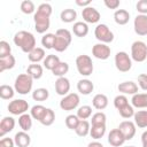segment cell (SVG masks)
Listing matches in <instances>:
<instances>
[{
    "mask_svg": "<svg viewBox=\"0 0 147 147\" xmlns=\"http://www.w3.org/2000/svg\"><path fill=\"white\" fill-rule=\"evenodd\" d=\"M107 122V116L103 111H98L92 115L91 125H105Z\"/></svg>",
    "mask_w": 147,
    "mask_h": 147,
    "instance_id": "40",
    "label": "cell"
},
{
    "mask_svg": "<svg viewBox=\"0 0 147 147\" xmlns=\"http://www.w3.org/2000/svg\"><path fill=\"white\" fill-rule=\"evenodd\" d=\"M82 17H83V22L85 23H90V24H94L98 23L101 18V15L99 13V10L92 6H88L86 8H83L82 10Z\"/></svg>",
    "mask_w": 147,
    "mask_h": 147,
    "instance_id": "11",
    "label": "cell"
},
{
    "mask_svg": "<svg viewBox=\"0 0 147 147\" xmlns=\"http://www.w3.org/2000/svg\"><path fill=\"white\" fill-rule=\"evenodd\" d=\"M53 8L49 3L44 2L40 3L37 8V11L33 14V21H34V29L38 33H45L51 25V15H52Z\"/></svg>",
    "mask_w": 147,
    "mask_h": 147,
    "instance_id": "1",
    "label": "cell"
},
{
    "mask_svg": "<svg viewBox=\"0 0 147 147\" xmlns=\"http://www.w3.org/2000/svg\"><path fill=\"white\" fill-rule=\"evenodd\" d=\"M26 74L30 75L33 79H40L44 74V68H42V65H40L38 63H32L28 67Z\"/></svg>",
    "mask_w": 147,
    "mask_h": 147,
    "instance_id": "27",
    "label": "cell"
},
{
    "mask_svg": "<svg viewBox=\"0 0 147 147\" xmlns=\"http://www.w3.org/2000/svg\"><path fill=\"white\" fill-rule=\"evenodd\" d=\"M18 125L22 129V131L28 132L32 127V116L28 113L18 116Z\"/></svg>",
    "mask_w": 147,
    "mask_h": 147,
    "instance_id": "30",
    "label": "cell"
},
{
    "mask_svg": "<svg viewBox=\"0 0 147 147\" xmlns=\"http://www.w3.org/2000/svg\"><path fill=\"white\" fill-rule=\"evenodd\" d=\"M70 91V80L67 77H59L55 82V92L59 95H67Z\"/></svg>",
    "mask_w": 147,
    "mask_h": 147,
    "instance_id": "17",
    "label": "cell"
},
{
    "mask_svg": "<svg viewBox=\"0 0 147 147\" xmlns=\"http://www.w3.org/2000/svg\"><path fill=\"white\" fill-rule=\"evenodd\" d=\"M76 5L79 6V7H83V8H86L88 6H91V0H86V1H82V0H77L76 1Z\"/></svg>",
    "mask_w": 147,
    "mask_h": 147,
    "instance_id": "51",
    "label": "cell"
},
{
    "mask_svg": "<svg viewBox=\"0 0 147 147\" xmlns=\"http://www.w3.org/2000/svg\"><path fill=\"white\" fill-rule=\"evenodd\" d=\"M94 36L102 44H110L114 40V33L107 24H98L94 29Z\"/></svg>",
    "mask_w": 147,
    "mask_h": 147,
    "instance_id": "8",
    "label": "cell"
},
{
    "mask_svg": "<svg viewBox=\"0 0 147 147\" xmlns=\"http://www.w3.org/2000/svg\"><path fill=\"white\" fill-rule=\"evenodd\" d=\"M10 54H11L10 45L7 41L1 40L0 41V57H6V56H8Z\"/></svg>",
    "mask_w": 147,
    "mask_h": 147,
    "instance_id": "46",
    "label": "cell"
},
{
    "mask_svg": "<svg viewBox=\"0 0 147 147\" xmlns=\"http://www.w3.org/2000/svg\"><path fill=\"white\" fill-rule=\"evenodd\" d=\"M115 67L121 72H127L132 68V59L126 52H117L115 55Z\"/></svg>",
    "mask_w": 147,
    "mask_h": 147,
    "instance_id": "7",
    "label": "cell"
},
{
    "mask_svg": "<svg viewBox=\"0 0 147 147\" xmlns=\"http://www.w3.org/2000/svg\"><path fill=\"white\" fill-rule=\"evenodd\" d=\"M13 40H14V44L22 49V52L28 53V54L37 47L36 46V38H34V36L31 32L25 31V30L16 32L14 38H13Z\"/></svg>",
    "mask_w": 147,
    "mask_h": 147,
    "instance_id": "2",
    "label": "cell"
},
{
    "mask_svg": "<svg viewBox=\"0 0 147 147\" xmlns=\"http://www.w3.org/2000/svg\"><path fill=\"white\" fill-rule=\"evenodd\" d=\"M49 96V92L47 88L45 87H39V88H36L33 92H32V99L34 101H46Z\"/></svg>",
    "mask_w": 147,
    "mask_h": 147,
    "instance_id": "36",
    "label": "cell"
},
{
    "mask_svg": "<svg viewBox=\"0 0 147 147\" xmlns=\"http://www.w3.org/2000/svg\"><path fill=\"white\" fill-rule=\"evenodd\" d=\"M105 134H106V124H105V125H91L90 136H91L94 140L101 139Z\"/></svg>",
    "mask_w": 147,
    "mask_h": 147,
    "instance_id": "34",
    "label": "cell"
},
{
    "mask_svg": "<svg viewBox=\"0 0 147 147\" xmlns=\"http://www.w3.org/2000/svg\"><path fill=\"white\" fill-rule=\"evenodd\" d=\"M103 3L108 9H117L121 5L119 0H105Z\"/></svg>",
    "mask_w": 147,
    "mask_h": 147,
    "instance_id": "49",
    "label": "cell"
},
{
    "mask_svg": "<svg viewBox=\"0 0 147 147\" xmlns=\"http://www.w3.org/2000/svg\"><path fill=\"white\" fill-rule=\"evenodd\" d=\"M127 103H129V99H127L126 95H124V94H118V95H116L115 99H114V106H115V108H116L117 110H119L121 108H123V107L126 106Z\"/></svg>",
    "mask_w": 147,
    "mask_h": 147,
    "instance_id": "45",
    "label": "cell"
},
{
    "mask_svg": "<svg viewBox=\"0 0 147 147\" xmlns=\"http://www.w3.org/2000/svg\"><path fill=\"white\" fill-rule=\"evenodd\" d=\"M72 33L76 36V37H79V38H84L87 36L88 33V25L87 23L85 22H75L74 23V26H72Z\"/></svg>",
    "mask_w": 147,
    "mask_h": 147,
    "instance_id": "25",
    "label": "cell"
},
{
    "mask_svg": "<svg viewBox=\"0 0 147 147\" xmlns=\"http://www.w3.org/2000/svg\"><path fill=\"white\" fill-rule=\"evenodd\" d=\"M114 21L118 25H125L130 21V13L125 9H117L114 13Z\"/></svg>",
    "mask_w": 147,
    "mask_h": 147,
    "instance_id": "24",
    "label": "cell"
},
{
    "mask_svg": "<svg viewBox=\"0 0 147 147\" xmlns=\"http://www.w3.org/2000/svg\"><path fill=\"white\" fill-rule=\"evenodd\" d=\"M118 129L122 132V134L124 136L125 140H131L136 136L137 126H136L134 122H132V121H123V122H121L119 125H118Z\"/></svg>",
    "mask_w": 147,
    "mask_h": 147,
    "instance_id": "13",
    "label": "cell"
},
{
    "mask_svg": "<svg viewBox=\"0 0 147 147\" xmlns=\"http://www.w3.org/2000/svg\"><path fill=\"white\" fill-rule=\"evenodd\" d=\"M141 144L142 147H147V131H144L141 134Z\"/></svg>",
    "mask_w": 147,
    "mask_h": 147,
    "instance_id": "52",
    "label": "cell"
},
{
    "mask_svg": "<svg viewBox=\"0 0 147 147\" xmlns=\"http://www.w3.org/2000/svg\"><path fill=\"white\" fill-rule=\"evenodd\" d=\"M108 98L106 94H102V93H98L93 96L92 99V106L98 109V110H103L105 108H107L108 106Z\"/></svg>",
    "mask_w": 147,
    "mask_h": 147,
    "instance_id": "22",
    "label": "cell"
},
{
    "mask_svg": "<svg viewBox=\"0 0 147 147\" xmlns=\"http://www.w3.org/2000/svg\"><path fill=\"white\" fill-rule=\"evenodd\" d=\"M54 121H55V113H54V110H52L51 108H47L42 119L39 123L45 125V126H49V125H52L54 123Z\"/></svg>",
    "mask_w": 147,
    "mask_h": 147,
    "instance_id": "41",
    "label": "cell"
},
{
    "mask_svg": "<svg viewBox=\"0 0 147 147\" xmlns=\"http://www.w3.org/2000/svg\"><path fill=\"white\" fill-rule=\"evenodd\" d=\"M138 86L142 91H147V74H140L138 76Z\"/></svg>",
    "mask_w": 147,
    "mask_h": 147,
    "instance_id": "48",
    "label": "cell"
},
{
    "mask_svg": "<svg viewBox=\"0 0 147 147\" xmlns=\"http://www.w3.org/2000/svg\"><path fill=\"white\" fill-rule=\"evenodd\" d=\"M20 8H21V11L23 14H26V15L33 14L34 10H36V6H34V3L31 0H24V1H22Z\"/></svg>",
    "mask_w": 147,
    "mask_h": 147,
    "instance_id": "43",
    "label": "cell"
},
{
    "mask_svg": "<svg viewBox=\"0 0 147 147\" xmlns=\"http://www.w3.org/2000/svg\"><path fill=\"white\" fill-rule=\"evenodd\" d=\"M14 94H15V88L11 87L10 85H1L0 86V98L2 100H10L14 98Z\"/></svg>",
    "mask_w": 147,
    "mask_h": 147,
    "instance_id": "35",
    "label": "cell"
},
{
    "mask_svg": "<svg viewBox=\"0 0 147 147\" xmlns=\"http://www.w3.org/2000/svg\"><path fill=\"white\" fill-rule=\"evenodd\" d=\"M87 147H103V145H102L100 141L94 140V141H91V142L87 145Z\"/></svg>",
    "mask_w": 147,
    "mask_h": 147,
    "instance_id": "53",
    "label": "cell"
},
{
    "mask_svg": "<svg viewBox=\"0 0 147 147\" xmlns=\"http://www.w3.org/2000/svg\"><path fill=\"white\" fill-rule=\"evenodd\" d=\"M131 105L133 108L142 109L147 108V93H137L131 98Z\"/></svg>",
    "mask_w": 147,
    "mask_h": 147,
    "instance_id": "21",
    "label": "cell"
},
{
    "mask_svg": "<svg viewBox=\"0 0 147 147\" xmlns=\"http://www.w3.org/2000/svg\"><path fill=\"white\" fill-rule=\"evenodd\" d=\"M125 141L126 140L118 127L110 130V132L108 133V142L113 147H121V146H123V144Z\"/></svg>",
    "mask_w": 147,
    "mask_h": 147,
    "instance_id": "15",
    "label": "cell"
},
{
    "mask_svg": "<svg viewBox=\"0 0 147 147\" xmlns=\"http://www.w3.org/2000/svg\"><path fill=\"white\" fill-rule=\"evenodd\" d=\"M55 42H54V47L53 49H55L56 52L61 53L64 52L69 45L71 44L72 40V33L68 30V29H59L55 32Z\"/></svg>",
    "mask_w": 147,
    "mask_h": 147,
    "instance_id": "3",
    "label": "cell"
},
{
    "mask_svg": "<svg viewBox=\"0 0 147 147\" xmlns=\"http://www.w3.org/2000/svg\"><path fill=\"white\" fill-rule=\"evenodd\" d=\"M14 141L17 147H29L31 144V137L25 131H20L14 136Z\"/></svg>",
    "mask_w": 147,
    "mask_h": 147,
    "instance_id": "20",
    "label": "cell"
},
{
    "mask_svg": "<svg viewBox=\"0 0 147 147\" xmlns=\"http://www.w3.org/2000/svg\"><path fill=\"white\" fill-rule=\"evenodd\" d=\"M16 64V60L14 55H8L6 57H0V72H3L6 70L13 69Z\"/></svg>",
    "mask_w": 147,
    "mask_h": 147,
    "instance_id": "28",
    "label": "cell"
},
{
    "mask_svg": "<svg viewBox=\"0 0 147 147\" xmlns=\"http://www.w3.org/2000/svg\"><path fill=\"white\" fill-rule=\"evenodd\" d=\"M79 122H80V119L78 118V116H77V115H74V114L68 115V116L65 117V119H64L65 126H67L68 129H70V130H74V131H75L76 127L78 126Z\"/></svg>",
    "mask_w": 147,
    "mask_h": 147,
    "instance_id": "42",
    "label": "cell"
},
{
    "mask_svg": "<svg viewBox=\"0 0 147 147\" xmlns=\"http://www.w3.org/2000/svg\"><path fill=\"white\" fill-rule=\"evenodd\" d=\"M133 122L136 124V126L140 127V129H145L147 127V110H138L134 113L133 116Z\"/></svg>",
    "mask_w": 147,
    "mask_h": 147,
    "instance_id": "26",
    "label": "cell"
},
{
    "mask_svg": "<svg viewBox=\"0 0 147 147\" xmlns=\"http://www.w3.org/2000/svg\"><path fill=\"white\" fill-rule=\"evenodd\" d=\"M15 127V119L11 116H5L0 122V137L3 138L7 133L11 132Z\"/></svg>",
    "mask_w": 147,
    "mask_h": 147,
    "instance_id": "18",
    "label": "cell"
},
{
    "mask_svg": "<svg viewBox=\"0 0 147 147\" xmlns=\"http://www.w3.org/2000/svg\"><path fill=\"white\" fill-rule=\"evenodd\" d=\"M68 71H69V64H68L67 62H62V61H61V62L52 70V74L59 78V77H65V74H68Z\"/></svg>",
    "mask_w": 147,
    "mask_h": 147,
    "instance_id": "37",
    "label": "cell"
},
{
    "mask_svg": "<svg viewBox=\"0 0 147 147\" xmlns=\"http://www.w3.org/2000/svg\"><path fill=\"white\" fill-rule=\"evenodd\" d=\"M45 57H46V53L42 47H36L33 51H31L28 54V59L32 63H39L40 61H44Z\"/></svg>",
    "mask_w": 147,
    "mask_h": 147,
    "instance_id": "23",
    "label": "cell"
},
{
    "mask_svg": "<svg viewBox=\"0 0 147 147\" xmlns=\"http://www.w3.org/2000/svg\"><path fill=\"white\" fill-rule=\"evenodd\" d=\"M131 59L136 62H144L147 59V45L141 40H136L131 45Z\"/></svg>",
    "mask_w": 147,
    "mask_h": 147,
    "instance_id": "6",
    "label": "cell"
},
{
    "mask_svg": "<svg viewBox=\"0 0 147 147\" xmlns=\"http://www.w3.org/2000/svg\"><path fill=\"white\" fill-rule=\"evenodd\" d=\"M75 62H76V68L79 75L84 77H88L93 74L94 67H93V62L90 55H86V54L78 55Z\"/></svg>",
    "mask_w": 147,
    "mask_h": 147,
    "instance_id": "5",
    "label": "cell"
},
{
    "mask_svg": "<svg viewBox=\"0 0 147 147\" xmlns=\"http://www.w3.org/2000/svg\"><path fill=\"white\" fill-rule=\"evenodd\" d=\"M111 49L107 44L98 42L92 47V55L98 60H107L110 56Z\"/></svg>",
    "mask_w": 147,
    "mask_h": 147,
    "instance_id": "12",
    "label": "cell"
},
{
    "mask_svg": "<svg viewBox=\"0 0 147 147\" xmlns=\"http://www.w3.org/2000/svg\"><path fill=\"white\" fill-rule=\"evenodd\" d=\"M55 33H45L41 38V45L46 49H52L55 42Z\"/></svg>",
    "mask_w": 147,
    "mask_h": 147,
    "instance_id": "38",
    "label": "cell"
},
{
    "mask_svg": "<svg viewBox=\"0 0 147 147\" xmlns=\"http://www.w3.org/2000/svg\"><path fill=\"white\" fill-rule=\"evenodd\" d=\"M14 146H16V145H15L14 139H11V138H5L3 137L0 140V147H14Z\"/></svg>",
    "mask_w": 147,
    "mask_h": 147,
    "instance_id": "50",
    "label": "cell"
},
{
    "mask_svg": "<svg viewBox=\"0 0 147 147\" xmlns=\"http://www.w3.org/2000/svg\"><path fill=\"white\" fill-rule=\"evenodd\" d=\"M46 110H47V108H46V107H44L42 105H34L33 107H31L30 115L32 116V118H33V119H36V121H38V122H40V121L42 119V117H44V115H45Z\"/></svg>",
    "mask_w": 147,
    "mask_h": 147,
    "instance_id": "32",
    "label": "cell"
},
{
    "mask_svg": "<svg viewBox=\"0 0 147 147\" xmlns=\"http://www.w3.org/2000/svg\"><path fill=\"white\" fill-rule=\"evenodd\" d=\"M79 119H87L92 116V107L91 106H87V105H84V106H80L78 107L77 109V114Z\"/></svg>",
    "mask_w": 147,
    "mask_h": 147,
    "instance_id": "39",
    "label": "cell"
},
{
    "mask_svg": "<svg viewBox=\"0 0 147 147\" xmlns=\"http://www.w3.org/2000/svg\"><path fill=\"white\" fill-rule=\"evenodd\" d=\"M29 108L30 106L28 101H25L24 99H14L7 106V109L11 115H18V116L25 114L29 110Z\"/></svg>",
    "mask_w": 147,
    "mask_h": 147,
    "instance_id": "10",
    "label": "cell"
},
{
    "mask_svg": "<svg viewBox=\"0 0 147 147\" xmlns=\"http://www.w3.org/2000/svg\"><path fill=\"white\" fill-rule=\"evenodd\" d=\"M60 62H61V61H60V59H59L57 55H55V54H49V55H47V56L45 57V60L42 61V64H44V67H45L47 70H51V71H52Z\"/></svg>",
    "mask_w": 147,
    "mask_h": 147,
    "instance_id": "33",
    "label": "cell"
},
{
    "mask_svg": "<svg viewBox=\"0 0 147 147\" xmlns=\"http://www.w3.org/2000/svg\"><path fill=\"white\" fill-rule=\"evenodd\" d=\"M90 130H91V123L87 121V119H80L78 126L76 127L75 132L78 137H86L87 134H90Z\"/></svg>",
    "mask_w": 147,
    "mask_h": 147,
    "instance_id": "29",
    "label": "cell"
},
{
    "mask_svg": "<svg viewBox=\"0 0 147 147\" xmlns=\"http://www.w3.org/2000/svg\"><path fill=\"white\" fill-rule=\"evenodd\" d=\"M117 90L118 92H121L122 94L126 95H134L138 93V90H139V86L138 84H136L132 80H126V82H123V83H119L118 86H117Z\"/></svg>",
    "mask_w": 147,
    "mask_h": 147,
    "instance_id": "16",
    "label": "cell"
},
{
    "mask_svg": "<svg viewBox=\"0 0 147 147\" xmlns=\"http://www.w3.org/2000/svg\"><path fill=\"white\" fill-rule=\"evenodd\" d=\"M125 147H136V146H125Z\"/></svg>",
    "mask_w": 147,
    "mask_h": 147,
    "instance_id": "54",
    "label": "cell"
},
{
    "mask_svg": "<svg viewBox=\"0 0 147 147\" xmlns=\"http://www.w3.org/2000/svg\"><path fill=\"white\" fill-rule=\"evenodd\" d=\"M118 113H119V115L123 117V118H131V117H133L134 116V108H133V106L132 105H130V103H127L126 106H124L123 108H121L119 110H118Z\"/></svg>",
    "mask_w": 147,
    "mask_h": 147,
    "instance_id": "44",
    "label": "cell"
},
{
    "mask_svg": "<svg viewBox=\"0 0 147 147\" xmlns=\"http://www.w3.org/2000/svg\"><path fill=\"white\" fill-rule=\"evenodd\" d=\"M133 29L138 36H147V15L138 14L133 21Z\"/></svg>",
    "mask_w": 147,
    "mask_h": 147,
    "instance_id": "14",
    "label": "cell"
},
{
    "mask_svg": "<svg viewBox=\"0 0 147 147\" xmlns=\"http://www.w3.org/2000/svg\"><path fill=\"white\" fill-rule=\"evenodd\" d=\"M79 102H80V99H79V95L77 93H69V94L64 95L61 99V101H60V108L62 110L70 111V110H74V109L78 108Z\"/></svg>",
    "mask_w": 147,
    "mask_h": 147,
    "instance_id": "9",
    "label": "cell"
},
{
    "mask_svg": "<svg viewBox=\"0 0 147 147\" xmlns=\"http://www.w3.org/2000/svg\"><path fill=\"white\" fill-rule=\"evenodd\" d=\"M94 90V84L92 83V80L87 79V78H83L79 79L77 83V91L83 94V95H88L93 92Z\"/></svg>",
    "mask_w": 147,
    "mask_h": 147,
    "instance_id": "19",
    "label": "cell"
},
{
    "mask_svg": "<svg viewBox=\"0 0 147 147\" xmlns=\"http://www.w3.org/2000/svg\"><path fill=\"white\" fill-rule=\"evenodd\" d=\"M136 9L141 15H147V0H139L136 5Z\"/></svg>",
    "mask_w": 147,
    "mask_h": 147,
    "instance_id": "47",
    "label": "cell"
},
{
    "mask_svg": "<svg viewBox=\"0 0 147 147\" xmlns=\"http://www.w3.org/2000/svg\"><path fill=\"white\" fill-rule=\"evenodd\" d=\"M60 18L64 23H72L77 18V11L75 9H71V8L63 9L60 14Z\"/></svg>",
    "mask_w": 147,
    "mask_h": 147,
    "instance_id": "31",
    "label": "cell"
},
{
    "mask_svg": "<svg viewBox=\"0 0 147 147\" xmlns=\"http://www.w3.org/2000/svg\"><path fill=\"white\" fill-rule=\"evenodd\" d=\"M32 86H33V78L30 75H28L26 72L20 74L15 78L14 88H15V92H17L18 94L25 95V94L30 93L32 90Z\"/></svg>",
    "mask_w": 147,
    "mask_h": 147,
    "instance_id": "4",
    "label": "cell"
}]
</instances>
